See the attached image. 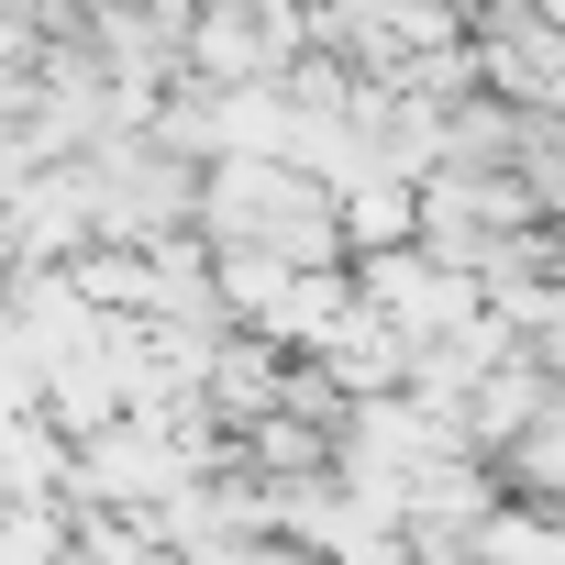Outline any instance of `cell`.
<instances>
[{"label":"cell","mask_w":565,"mask_h":565,"mask_svg":"<svg viewBox=\"0 0 565 565\" xmlns=\"http://www.w3.org/2000/svg\"><path fill=\"white\" fill-rule=\"evenodd\" d=\"M300 56V0H189L178 12V78L255 89Z\"/></svg>","instance_id":"6da1fadb"},{"label":"cell","mask_w":565,"mask_h":565,"mask_svg":"<svg viewBox=\"0 0 565 565\" xmlns=\"http://www.w3.org/2000/svg\"><path fill=\"white\" fill-rule=\"evenodd\" d=\"M344 266H355V300H377L411 344H433V333H455V322H477V311H488L477 266L433 255L422 233H411V244H366V255H344Z\"/></svg>","instance_id":"7a4b0ae2"},{"label":"cell","mask_w":565,"mask_h":565,"mask_svg":"<svg viewBox=\"0 0 565 565\" xmlns=\"http://www.w3.org/2000/svg\"><path fill=\"white\" fill-rule=\"evenodd\" d=\"M488 466H499V488H510V499H565V388H554V399H543V411H532Z\"/></svg>","instance_id":"3957f363"},{"label":"cell","mask_w":565,"mask_h":565,"mask_svg":"<svg viewBox=\"0 0 565 565\" xmlns=\"http://www.w3.org/2000/svg\"><path fill=\"white\" fill-rule=\"evenodd\" d=\"M0 565H78V499H0Z\"/></svg>","instance_id":"277c9868"}]
</instances>
